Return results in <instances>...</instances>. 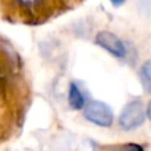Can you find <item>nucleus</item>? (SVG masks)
<instances>
[{"label": "nucleus", "mask_w": 151, "mask_h": 151, "mask_svg": "<svg viewBox=\"0 0 151 151\" xmlns=\"http://www.w3.org/2000/svg\"><path fill=\"white\" fill-rule=\"evenodd\" d=\"M146 113H147V117H149V119L151 121V101L149 102V106H147V110H146Z\"/></svg>", "instance_id": "nucleus-8"}, {"label": "nucleus", "mask_w": 151, "mask_h": 151, "mask_svg": "<svg viewBox=\"0 0 151 151\" xmlns=\"http://www.w3.org/2000/svg\"><path fill=\"white\" fill-rule=\"evenodd\" d=\"M117 151H143V149L138 145H123L121 147H117Z\"/></svg>", "instance_id": "nucleus-6"}, {"label": "nucleus", "mask_w": 151, "mask_h": 151, "mask_svg": "<svg viewBox=\"0 0 151 151\" xmlns=\"http://www.w3.org/2000/svg\"><path fill=\"white\" fill-rule=\"evenodd\" d=\"M96 42L104 49H106L109 53H111L113 56H115V57H125L126 48L123 45V42L121 41V39H118L114 33H110L107 31L99 32L96 36Z\"/></svg>", "instance_id": "nucleus-3"}, {"label": "nucleus", "mask_w": 151, "mask_h": 151, "mask_svg": "<svg viewBox=\"0 0 151 151\" xmlns=\"http://www.w3.org/2000/svg\"><path fill=\"white\" fill-rule=\"evenodd\" d=\"M27 1H29V0H27Z\"/></svg>", "instance_id": "nucleus-9"}, {"label": "nucleus", "mask_w": 151, "mask_h": 151, "mask_svg": "<svg viewBox=\"0 0 151 151\" xmlns=\"http://www.w3.org/2000/svg\"><path fill=\"white\" fill-rule=\"evenodd\" d=\"M83 115L89 122L101 127H110L114 121L113 110L109 105L101 101H91L85 106Z\"/></svg>", "instance_id": "nucleus-2"}, {"label": "nucleus", "mask_w": 151, "mask_h": 151, "mask_svg": "<svg viewBox=\"0 0 151 151\" xmlns=\"http://www.w3.org/2000/svg\"><path fill=\"white\" fill-rule=\"evenodd\" d=\"M145 122V107L138 99L131 101L123 107L119 115V126L122 130L130 131L138 129Z\"/></svg>", "instance_id": "nucleus-1"}, {"label": "nucleus", "mask_w": 151, "mask_h": 151, "mask_svg": "<svg viewBox=\"0 0 151 151\" xmlns=\"http://www.w3.org/2000/svg\"><path fill=\"white\" fill-rule=\"evenodd\" d=\"M141 81L143 89L151 94V63H146L141 68Z\"/></svg>", "instance_id": "nucleus-5"}, {"label": "nucleus", "mask_w": 151, "mask_h": 151, "mask_svg": "<svg viewBox=\"0 0 151 151\" xmlns=\"http://www.w3.org/2000/svg\"><path fill=\"white\" fill-rule=\"evenodd\" d=\"M68 101H69L70 107L74 109V110H80L85 106V97H83V94L81 93L80 88L73 82H72L70 86H69Z\"/></svg>", "instance_id": "nucleus-4"}, {"label": "nucleus", "mask_w": 151, "mask_h": 151, "mask_svg": "<svg viewBox=\"0 0 151 151\" xmlns=\"http://www.w3.org/2000/svg\"><path fill=\"white\" fill-rule=\"evenodd\" d=\"M110 3L113 5H115V7H119V5H122L125 3V0H110Z\"/></svg>", "instance_id": "nucleus-7"}]
</instances>
